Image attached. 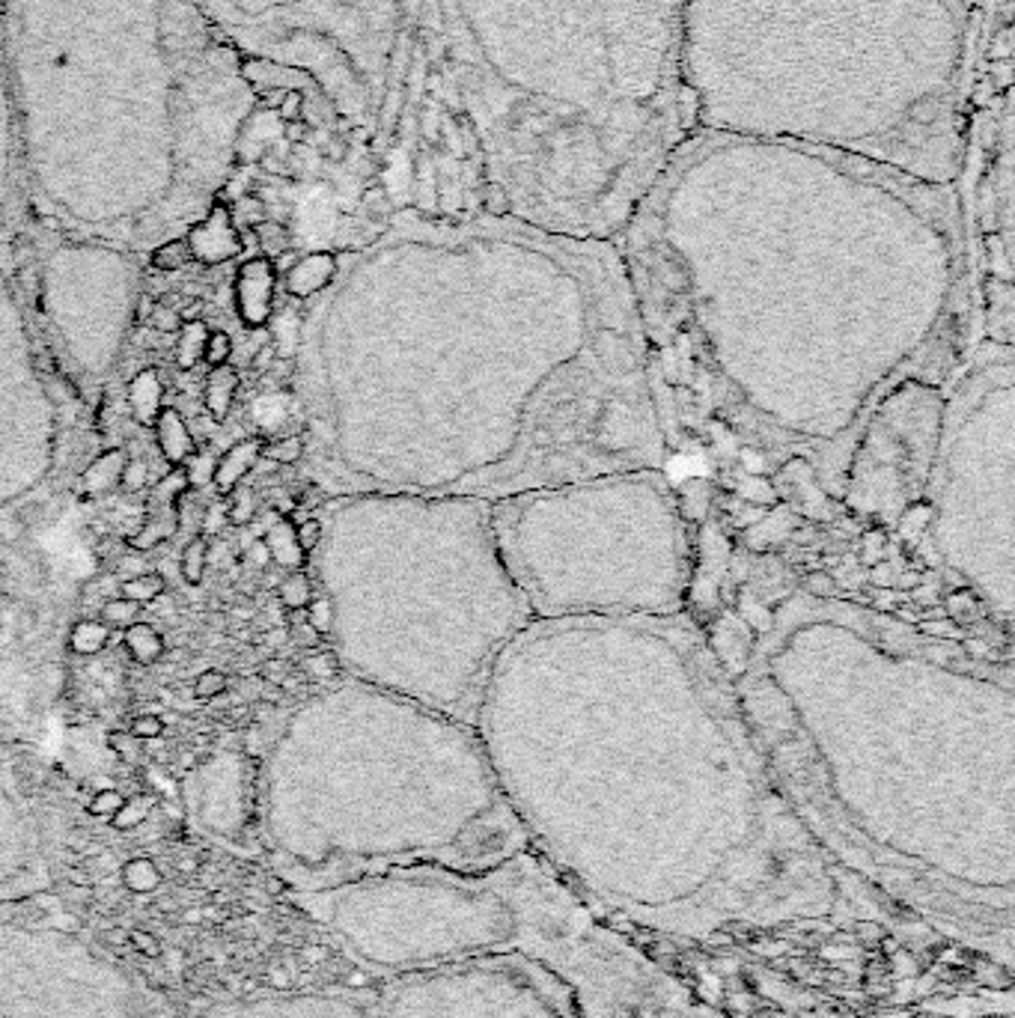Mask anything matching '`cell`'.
<instances>
[{"mask_svg": "<svg viewBox=\"0 0 1015 1018\" xmlns=\"http://www.w3.org/2000/svg\"><path fill=\"white\" fill-rule=\"evenodd\" d=\"M685 0H399L372 194L613 242L688 138Z\"/></svg>", "mask_w": 1015, "mask_h": 1018, "instance_id": "1", "label": "cell"}, {"mask_svg": "<svg viewBox=\"0 0 1015 1018\" xmlns=\"http://www.w3.org/2000/svg\"><path fill=\"white\" fill-rule=\"evenodd\" d=\"M18 167L84 227L206 218L259 93L191 0H3Z\"/></svg>", "mask_w": 1015, "mask_h": 1018, "instance_id": "2", "label": "cell"}, {"mask_svg": "<svg viewBox=\"0 0 1015 1018\" xmlns=\"http://www.w3.org/2000/svg\"><path fill=\"white\" fill-rule=\"evenodd\" d=\"M977 0H685L692 131L786 140L956 186Z\"/></svg>", "mask_w": 1015, "mask_h": 1018, "instance_id": "3", "label": "cell"}, {"mask_svg": "<svg viewBox=\"0 0 1015 1018\" xmlns=\"http://www.w3.org/2000/svg\"><path fill=\"white\" fill-rule=\"evenodd\" d=\"M244 58L292 75L319 128L358 152L376 179L399 0H191Z\"/></svg>", "mask_w": 1015, "mask_h": 1018, "instance_id": "4", "label": "cell"}, {"mask_svg": "<svg viewBox=\"0 0 1015 1018\" xmlns=\"http://www.w3.org/2000/svg\"><path fill=\"white\" fill-rule=\"evenodd\" d=\"M485 888L512 908L516 944L566 974L589 1018H706L668 977L589 924L575 900L531 861L485 879Z\"/></svg>", "mask_w": 1015, "mask_h": 1018, "instance_id": "5", "label": "cell"}, {"mask_svg": "<svg viewBox=\"0 0 1015 1018\" xmlns=\"http://www.w3.org/2000/svg\"><path fill=\"white\" fill-rule=\"evenodd\" d=\"M0 1018H174L158 992L54 926L0 924Z\"/></svg>", "mask_w": 1015, "mask_h": 1018, "instance_id": "6", "label": "cell"}, {"mask_svg": "<svg viewBox=\"0 0 1015 1018\" xmlns=\"http://www.w3.org/2000/svg\"><path fill=\"white\" fill-rule=\"evenodd\" d=\"M196 1018H360L355 1009L322 995L292 997H254V1001H230L215 1004Z\"/></svg>", "mask_w": 1015, "mask_h": 1018, "instance_id": "7", "label": "cell"}, {"mask_svg": "<svg viewBox=\"0 0 1015 1018\" xmlns=\"http://www.w3.org/2000/svg\"><path fill=\"white\" fill-rule=\"evenodd\" d=\"M188 495V476L185 468H170V474L158 480V486H152L147 507H143V524L138 533H131L126 539L128 548L135 551H150L155 545L174 539L182 519V498Z\"/></svg>", "mask_w": 1015, "mask_h": 1018, "instance_id": "8", "label": "cell"}, {"mask_svg": "<svg viewBox=\"0 0 1015 1018\" xmlns=\"http://www.w3.org/2000/svg\"><path fill=\"white\" fill-rule=\"evenodd\" d=\"M275 287H277V268L266 256H256L248 259L236 275V310L242 319L244 328L251 331H263L271 322V310H275Z\"/></svg>", "mask_w": 1015, "mask_h": 1018, "instance_id": "9", "label": "cell"}, {"mask_svg": "<svg viewBox=\"0 0 1015 1018\" xmlns=\"http://www.w3.org/2000/svg\"><path fill=\"white\" fill-rule=\"evenodd\" d=\"M185 239H188L191 256L200 259V263H208V266L227 263V259H232V256L242 251V239H239V232H236V224H232L230 212L220 206V203H215V206L208 208L206 218L196 220Z\"/></svg>", "mask_w": 1015, "mask_h": 1018, "instance_id": "10", "label": "cell"}, {"mask_svg": "<svg viewBox=\"0 0 1015 1018\" xmlns=\"http://www.w3.org/2000/svg\"><path fill=\"white\" fill-rule=\"evenodd\" d=\"M263 450H266V438H242L232 444L230 450L224 453L220 459H215V474H212V486L218 488L220 498H227L232 488L242 486L244 476L254 471L256 465L263 462Z\"/></svg>", "mask_w": 1015, "mask_h": 1018, "instance_id": "11", "label": "cell"}, {"mask_svg": "<svg viewBox=\"0 0 1015 1018\" xmlns=\"http://www.w3.org/2000/svg\"><path fill=\"white\" fill-rule=\"evenodd\" d=\"M337 268H340V259H337V254H328V251L301 256L299 263L289 268L287 292L292 298H310V295L334 283Z\"/></svg>", "mask_w": 1015, "mask_h": 1018, "instance_id": "12", "label": "cell"}, {"mask_svg": "<svg viewBox=\"0 0 1015 1018\" xmlns=\"http://www.w3.org/2000/svg\"><path fill=\"white\" fill-rule=\"evenodd\" d=\"M152 429H155L158 450H162L164 459L170 462V468H182L196 453L194 435H191V429H188V423H185L182 415H179L176 408L164 406L162 411H158V417H155Z\"/></svg>", "mask_w": 1015, "mask_h": 1018, "instance_id": "13", "label": "cell"}, {"mask_svg": "<svg viewBox=\"0 0 1015 1018\" xmlns=\"http://www.w3.org/2000/svg\"><path fill=\"white\" fill-rule=\"evenodd\" d=\"M15 174H22V167H18V140H15L10 78H7L3 42H0V186H7Z\"/></svg>", "mask_w": 1015, "mask_h": 1018, "instance_id": "14", "label": "cell"}, {"mask_svg": "<svg viewBox=\"0 0 1015 1018\" xmlns=\"http://www.w3.org/2000/svg\"><path fill=\"white\" fill-rule=\"evenodd\" d=\"M164 387H162V376L155 367H147V370H140L131 382H128V408H131V417L143 423V427H152L155 423V417L164 408Z\"/></svg>", "mask_w": 1015, "mask_h": 1018, "instance_id": "15", "label": "cell"}, {"mask_svg": "<svg viewBox=\"0 0 1015 1018\" xmlns=\"http://www.w3.org/2000/svg\"><path fill=\"white\" fill-rule=\"evenodd\" d=\"M239 382H242V376L236 367L230 364H224V367H212L206 376V384H203V406L215 420H227L230 415L232 403H236V391H239Z\"/></svg>", "mask_w": 1015, "mask_h": 1018, "instance_id": "16", "label": "cell"}, {"mask_svg": "<svg viewBox=\"0 0 1015 1018\" xmlns=\"http://www.w3.org/2000/svg\"><path fill=\"white\" fill-rule=\"evenodd\" d=\"M263 543H266L271 563H277L280 569L295 572V569L304 567V551H301L299 539H295V524H292L289 516H280V519L268 527Z\"/></svg>", "mask_w": 1015, "mask_h": 1018, "instance_id": "17", "label": "cell"}, {"mask_svg": "<svg viewBox=\"0 0 1015 1018\" xmlns=\"http://www.w3.org/2000/svg\"><path fill=\"white\" fill-rule=\"evenodd\" d=\"M126 453L123 450H104L96 462H90V468L81 474V486L84 492H90V495H104V492H111V488L119 486V476H123V468H126Z\"/></svg>", "mask_w": 1015, "mask_h": 1018, "instance_id": "18", "label": "cell"}, {"mask_svg": "<svg viewBox=\"0 0 1015 1018\" xmlns=\"http://www.w3.org/2000/svg\"><path fill=\"white\" fill-rule=\"evenodd\" d=\"M123 647L138 664H155L164 656V637L150 623H131L123 628Z\"/></svg>", "mask_w": 1015, "mask_h": 1018, "instance_id": "19", "label": "cell"}, {"mask_svg": "<svg viewBox=\"0 0 1015 1018\" xmlns=\"http://www.w3.org/2000/svg\"><path fill=\"white\" fill-rule=\"evenodd\" d=\"M208 328L203 319H185L179 328V343H176V364L179 370H194L196 364L203 360V348H206Z\"/></svg>", "mask_w": 1015, "mask_h": 1018, "instance_id": "20", "label": "cell"}, {"mask_svg": "<svg viewBox=\"0 0 1015 1018\" xmlns=\"http://www.w3.org/2000/svg\"><path fill=\"white\" fill-rule=\"evenodd\" d=\"M316 596H313V581L295 569V572H289L287 578L277 584V602L287 613H299L304 611L307 605L313 602Z\"/></svg>", "mask_w": 1015, "mask_h": 1018, "instance_id": "21", "label": "cell"}, {"mask_svg": "<svg viewBox=\"0 0 1015 1018\" xmlns=\"http://www.w3.org/2000/svg\"><path fill=\"white\" fill-rule=\"evenodd\" d=\"M107 640H111V628L102 620H81L72 628L69 647L78 656H96V652H102L107 647Z\"/></svg>", "mask_w": 1015, "mask_h": 1018, "instance_id": "22", "label": "cell"}, {"mask_svg": "<svg viewBox=\"0 0 1015 1018\" xmlns=\"http://www.w3.org/2000/svg\"><path fill=\"white\" fill-rule=\"evenodd\" d=\"M164 590H167V584H164V578L158 575V572H140V575H135V578L123 581V587H119V596H123V599H128V602H135V605H140V608H143V605H150V602H155V599H162Z\"/></svg>", "mask_w": 1015, "mask_h": 1018, "instance_id": "23", "label": "cell"}, {"mask_svg": "<svg viewBox=\"0 0 1015 1018\" xmlns=\"http://www.w3.org/2000/svg\"><path fill=\"white\" fill-rule=\"evenodd\" d=\"M123 885L135 893H150L162 885V873L147 857H131L123 867Z\"/></svg>", "mask_w": 1015, "mask_h": 1018, "instance_id": "24", "label": "cell"}, {"mask_svg": "<svg viewBox=\"0 0 1015 1018\" xmlns=\"http://www.w3.org/2000/svg\"><path fill=\"white\" fill-rule=\"evenodd\" d=\"M191 259H194V256H191L188 239H167V242L158 244L150 256L155 271H179V268L188 266Z\"/></svg>", "mask_w": 1015, "mask_h": 1018, "instance_id": "25", "label": "cell"}, {"mask_svg": "<svg viewBox=\"0 0 1015 1018\" xmlns=\"http://www.w3.org/2000/svg\"><path fill=\"white\" fill-rule=\"evenodd\" d=\"M206 563H208L206 536H194L191 543L185 545V551H182V563H179V567H182V578L188 581L191 587H196V584L203 581V575H206Z\"/></svg>", "mask_w": 1015, "mask_h": 1018, "instance_id": "26", "label": "cell"}, {"mask_svg": "<svg viewBox=\"0 0 1015 1018\" xmlns=\"http://www.w3.org/2000/svg\"><path fill=\"white\" fill-rule=\"evenodd\" d=\"M227 521L236 524V527H244V524H251L256 516V492L251 486H236L227 495Z\"/></svg>", "mask_w": 1015, "mask_h": 1018, "instance_id": "27", "label": "cell"}, {"mask_svg": "<svg viewBox=\"0 0 1015 1018\" xmlns=\"http://www.w3.org/2000/svg\"><path fill=\"white\" fill-rule=\"evenodd\" d=\"M256 236H259V244H263V256L271 259V263H275L277 256L289 251V232L283 224L259 220V224H256Z\"/></svg>", "mask_w": 1015, "mask_h": 1018, "instance_id": "28", "label": "cell"}, {"mask_svg": "<svg viewBox=\"0 0 1015 1018\" xmlns=\"http://www.w3.org/2000/svg\"><path fill=\"white\" fill-rule=\"evenodd\" d=\"M150 816V799H143V796H131V799L123 801V807L111 816V825H114L116 831H135L138 825H143Z\"/></svg>", "mask_w": 1015, "mask_h": 1018, "instance_id": "29", "label": "cell"}, {"mask_svg": "<svg viewBox=\"0 0 1015 1018\" xmlns=\"http://www.w3.org/2000/svg\"><path fill=\"white\" fill-rule=\"evenodd\" d=\"M301 456H304V438L301 435H283V438L277 441H266V450H263V459H268L271 465H295L301 462Z\"/></svg>", "mask_w": 1015, "mask_h": 1018, "instance_id": "30", "label": "cell"}, {"mask_svg": "<svg viewBox=\"0 0 1015 1018\" xmlns=\"http://www.w3.org/2000/svg\"><path fill=\"white\" fill-rule=\"evenodd\" d=\"M138 616H140V605L128 602V599H123V596H116V599H111V602H104L102 613H99V620H102L111 632H114V628H128L131 623H138Z\"/></svg>", "mask_w": 1015, "mask_h": 1018, "instance_id": "31", "label": "cell"}, {"mask_svg": "<svg viewBox=\"0 0 1015 1018\" xmlns=\"http://www.w3.org/2000/svg\"><path fill=\"white\" fill-rule=\"evenodd\" d=\"M185 476H188V488H203L212 486V474H215V459L206 453H194L188 462L182 465Z\"/></svg>", "mask_w": 1015, "mask_h": 1018, "instance_id": "32", "label": "cell"}, {"mask_svg": "<svg viewBox=\"0 0 1015 1018\" xmlns=\"http://www.w3.org/2000/svg\"><path fill=\"white\" fill-rule=\"evenodd\" d=\"M232 358V340L227 331H208L206 348H203V360L208 367H224Z\"/></svg>", "mask_w": 1015, "mask_h": 1018, "instance_id": "33", "label": "cell"}, {"mask_svg": "<svg viewBox=\"0 0 1015 1018\" xmlns=\"http://www.w3.org/2000/svg\"><path fill=\"white\" fill-rule=\"evenodd\" d=\"M227 691V673L215 671V667H208L196 676L194 683V697L196 700H212V697H218Z\"/></svg>", "mask_w": 1015, "mask_h": 1018, "instance_id": "34", "label": "cell"}, {"mask_svg": "<svg viewBox=\"0 0 1015 1018\" xmlns=\"http://www.w3.org/2000/svg\"><path fill=\"white\" fill-rule=\"evenodd\" d=\"M123 801H126V796H123L119 789H99L90 799V804H87V811H90L92 816L111 819V816L123 807Z\"/></svg>", "mask_w": 1015, "mask_h": 1018, "instance_id": "35", "label": "cell"}, {"mask_svg": "<svg viewBox=\"0 0 1015 1018\" xmlns=\"http://www.w3.org/2000/svg\"><path fill=\"white\" fill-rule=\"evenodd\" d=\"M150 325L158 331V334H179V328H182V316H179L176 307L155 304L150 313Z\"/></svg>", "mask_w": 1015, "mask_h": 1018, "instance_id": "36", "label": "cell"}, {"mask_svg": "<svg viewBox=\"0 0 1015 1018\" xmlns=\"http://www.w3.org/2000/svg\"><path fill=\"white\" fill-rule=\"evenodd\" d=\"M304 611H307V623H310L319 635L331 632V625H334V605L328 602V599H313Z\"/></svg>", "mask_w": 1015, "mask_h": 1018, "instance_id": "37", "label": "cell"}, {"mask_svg": "<svg viewBox=\"0 0 1015 1018\" xmlns=\"http://www.w3.org/2000/svg\"><path fill=\"white\" fill-rule=\"evenodd\" d=\"M295 539H299L301 551L310 555L313 548H319V543H322V524L316 519H304L301 524H295Z\"/></svg>", "mask_w": 1015, "mask_h": 1018, "instance_id": "38", "label": "cell"}, {"mask_svg": "<svg viewBox=\"0 0 1015 1018\" xmlns=\"http://www.w3.org/2000/svg\"><path fill=\"white\" fill-rule=\"evenodd\" d=\"M128 733H131V736H135V739H140V741L158 739V736L164 733V721L158 715H138L135 721H131Z\"/></svg>", "mask_w": 1015, "mask_h": 1018, "instance_id": "39", "label": "cell"}, {"mask_svg": "<svg viewBox=\"0 0 1015 1018\" xmlns=\"http://www.w3.org/2000/svg\"><path fill=\"white\" fill-rule=\"evenodd\" d=\"M147 483H150V468L143 462H138V459H135V462H126L123 476H119V486L126 488V492H140V488H147Z\"/></svg>", "mask_w": 1015, "mask_h": 1018, "instance_id": "40", "label": "cell"}, {"mask_svg": "<svg viewBox=\"0 0 1015 1018\" xmlns=\"http://www.w3.org/2000/svg\"><path fill=\"white\" fill-rule=\"evenodd\" d=\"M128 944L138 950L140 956H147V959H158L162 956V941L152 932H143V929H131L128 932Z\"/></svg>", "mask_w": 1015, "mask_h": 1018, "instance_id": "41", "label": "cell"}, {"mask_svg": "<svg viewBox=\"0 0 1015 1018\" xmlns=\"http://www.w3.org/2000/svg\"><path fill=\"white\" fill-rule=\"evenodd\" d=\"M138 741L140 739H135L131 733H119V729L107 736V745H111V751L119 753V756H123V760H128V763H138V760H140Z\"/></svg>", "mask_w": 1015, "mask_h": 1018, "instance_id": "42", "label": "cell"}, {"mask_svg": "<svg viewBox=\"0 0 1015 1018\" xmlns=\"http://www.w3.org/2000/svg\"><path fill=\"white\" fill-rule=\"evenodd\" d=\"M289 635H292V640H295L301 649H316L319 644H322V635H319V632H316L307 620L289 625Z\"/></svg>", "mask_w": 1015, "mask_h": 1018, "instance_id": "43", "label": "cell"}, {"mask_svg": "<svg viewBox=\"0 0 1015 1018\" xmlns=\"http://www.w3.org/2000/svg\"><path fill=\"white\" fill-rule=\"evenodd\" d=\"M259 673H263V679H266L268 685H289L292 667H289L283 659H268L266 664L259 667Z\"/></svg>", "mask_w": 1015, "mask_h": 1018, "instance_id": "44", "label": "cell"}, {"mask_svg": "<svg viewBox=\"0 0 1015 1018\" xmlns=\"http://www.w3.org/2000/svg\"><path fill=\"white\" fill-rule=\"evenodd\" d=\"M307 673L316 676V679H331L337 673V661L331 652H316L310 661H307Z\"/></svg>", "mask_w": 1015, "mask_h": 1018, "instance_id": "45", "label": "cell"}, {"mask_svg": "<svg viewBox=\"0 0 1015 1018\" xmlns=\"http://www.w3.org/2000/svg\"><path fill=\"white\" fill-rule=\"evenodd\" d=\"M244 563L254 569H266L271 563V557H268V548L263 539H256V543L248 545V551H244Z\"/></svg>", "mask_w": 1015, "mask_h": 1018, "instance_id": "46", "label": "cell"}, {"mask_svg": "<svg viewBox=\"0 0 1015 1018\" xmlns=\"http://www.w3.org/2000/svg\"><path fill=\"white\" fill-rule=\"evenodd\" d=\"M277 358V352H275V346H271V343H263V348H259V352H256L254 355V360H251V367H254V370H271V360Z\"/></svg>", "mask_w": 1015, "mask_h": 1018, "instance_id": "47", "label": "cell"}, {"mask_svg": "<svg viewBox=\"0 0 1015 1018\" xmlns=\"http://www.w3.org/2000/svg\"><path fill=\"white\" fill-rule=\"evenodd\" d=\"M0 739H3V727H0Z\"/></svg>", "mask_w": 1015, "mask_h": 1018, "instance_id": "48", "label": "cell"}]
</instances>
